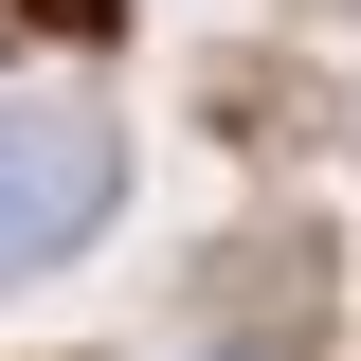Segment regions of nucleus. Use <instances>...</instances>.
<instances>
[{
	"mask_svg": "<svg viewBox=\"0 0 361 361\" xmlns=\"http://www.w3.org/2000/svg\"><path fill=\"white\" fill-rule=\"evenodd\" d=\"M109 217V109H0V289Z\"/></svg>",
	"mask_w": 361,
	"mask_h": 361,
	"instance_id": "nucleus-1",
	"label": "nucleus"
},
{
	"mask_svg": "<svg viewBox=\"0 0 361 361\" xmlns=\"http://www.w3.org/2000/svg\"><path fill=\"white\" fill-rule=\"evenodd\" d=\"M307 307H325V235H253V253L199 271V325H217V343H289Z\"/></svg>",
	"mask_w": 361,
	"mask_h": 361,
	"instance_id": "nucleus-2",
	"label": "nucleus"
}]
</instances>
